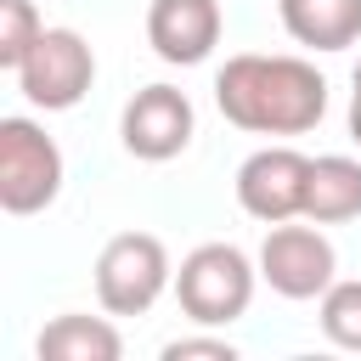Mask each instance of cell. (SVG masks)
Returning <instances> with one entry per match:
<instances>
[{
  "mask_svg": "<svg viewBox=\"0 0 361 361\" xmlns=\"http://www.w3.org/2000/svg\"><path fill=\"white\" fill-rule=\"evenodd\" d=\"M350 135H355V147H361V90L350 96Z\"/></svg>",
  "mask_w": 361,
  "mask_h": 361,
  "instance_id": "cell-16",
  "label": "cell"
},
{
  "mask_svg": "<svg viewBox=\"0 0 361 361\" xmlns=\"http://www.w3.org/2000/svg\"><path fill=\"white\" fill-rule=\"evenodd\" d=\"M62 192V147L45 135V124L11 113L0 118V209L6 214H39Z\"/></svg>",
  "mask_w": 361,
  "mask_h": 361,
  "instance_id": "cell-4",
  "label": "cell"
},
{
  "mask_svg": "<svg viewBox=\"0 0 361 361\" xmlns=\"http://www.w3.org/2000/svg\"><path fill=\"white\" fill-rule=\"evenodd\" d=\"M39 34H45V23H39V6L34 0H0V68L17 73Z\"/></svg>",
  "mask_w": 361,
  "mask_h": 361,
  "instance_id": "cell-14",
  "label": "cell"
},
{
  "mask_svg": "<svg viewBox=\"0 0 361 361\" xmlns=\"http://www.w3.org/2000/svg\"><path fill=\"white\" fill-rule=\"evenodd\" d=\"M316 316H322L327 344H338V350H361V276H338V282L322 293Z\"/></svg>",
  "mask_w": 361,
  "mask_h": 361,
  "instance_id": "cell-13",
  "label": "cell"
},
{
  "mask_svg": "<svg viewBox=\"0 0 361 361\" xmlns=\"http://www.w3.org/2000/svg\"><path fill=\"white\" fill-rule=\"evenodd\" d=\"M164 361H237V344L214 333H192V338H169Z\"/></svg>",
  "mask_w": 361,
  "mask_h": 361,
  "instance_id": "cell-15",
  "label": "cell"
},
{
  "mask_svg": "<svg viewBox=\"0 0 361 361\" xmlns=\"http://www.w3.org/2000/svg\"><path fill=\"white\" fill-rule=\"evenodd\" d=\"M192 130H197V113H192V96L175 90V85H141L130 102H124V118H118V135H124V152L141 158V164H169L192 147Z\"/></svg>",
  "mask_w": 361,
  "mask_h": 361,
  "instance_id": "cell-7",
  "label": "cell"
},
{
  "mask_svg": "<svg viewBox=\"0 0 361 361\" xmlns=\"http://www.w3.org/2000/svg\"><path fill=\"white\" fill-rule=\"evenodd\" d=\"M259 265L237 243H197L175 271V299L197 327H231L254 305Z\"/></svg>",
  "mask_w": 361,
  "mask_h": 361,
  "instance_id": "cell-2",
  "label": "cell"
},
{
  "mask_svg": "<svg viewBox=\"0 0 361 361\" xmlns=\"http://www.w3.org/2000/svg\"><path fill=\"white\" fill-rule=\"evenodd\" d=\"M282 28L310 51H350L361 39V0H276Z\"/></svg>",
  "mask_w": 361,
  "mask_h": 361,
  "instance_id": "cell-10",
  "label": "cell"
},
{
  "mask_svg": "<svg viewBox=\"0 0 361 361\" xmlns=\"http://www.w3.org/2000/svg\"><path fill=\"white\" fill-rule=\"evenodd\" d=\"M259 276L271 282V293L282 299H322L333 282H338V254L333 243L310 226H293V220H276L259 243Z\"/></svg>",
  "mask_w": 361,
  "mask_h": 361,
  "instance_id": "cell-6",
  "label": "cell"
},
{
  "mask_svg": "<svg viewBox=\"0 0 361 361\" xmlns=\"http://www.w3.org/2000/svg\"><path fill=\"white\" fill-rule=\"evenodd\" d=\"M90 85H96V56L73 28H45L34 39V51L23 56V68H17V90L45 113L79 107Z\"/></svg>",
  "mask_w": 361,
  "mask_h": 361,
  "instance_id": "cell-5",
  "label": "cell"
},
{
  "mask_svg": "<svg viewBox=\"0 0 361 361\" xmlns=\"http://www.w3.org/2000/svg\"><path fill=\"white\" fill-rule=\"evenodd\" d=\"M169 282H175V265L152 231H118L96 254V299L107 316H147Z\"/></svg>",
  "mask_w": 361,
  "mask_h": 361,
  "instance_id": "cell-3",
  "label": "cell"
},
{
  "mask_svg": "<svg viewBox=\"0 0 361 361\" xmlns=\"http://www.w3.org/2000/svg\"><path fill=\"white\" fill-rule=\"evenodd\" d=\"M355 90H361V62H355Z\"/></svg>",
  "mask_w": 361,
  "mask_h": 361,
  "instance_id": "cell-17",
  "label": "cell"
},
{
  "mask_svg": "<svg viewBox=\"0 0 361 361\" xmlns=\"http://www.w3.org/2000/svg\"><path fill=\"white\" fill-rule=\"evenodd\" d=\"M226 11L220 0H152L147 6V45L169 68H197L220 45Z\"/></svg>",
  "mask_w": 361,
  "mask_h": 361,
  "instance_id": "cell-9",
  "label": "cell"
},
{
  "mask_svg": "<svg viewBox=\"0 0 361 361\" xmlns=\"http://www.w3.org/2000/svg\"><path fill=\"white\" fill-rule=\"evenodd\" d=\"M214 102L226 124L248 135H305L327 113V79L305 56L243 51V56H226V68L214 73Z\"/></svg>",
  "mask_w": 361,
  "mask_h": 361,
  "instance_id": "cell-1",
  "label": "cell"
},
{
  "mask_svg": "<svg viewBox=\"0 0 361 361\" xmlns=\"http://www.w3.org/2000/svg\"><path fill=\"white\" fill-rule=\"evenodd\" d=\"M305 186H310V158L299 147H259L237 169V203L265 226L305 220Z\"/></svg>",
  "mask_w": 361,
  "mask_h": 361,
  "instance_id": "cell-8",
  "label": "cell"
},
{
  "mask_svg": "<svg viewBox=\"0 0 361 361\" xmlns=\"http://www.w3.org/2000/svg\"><path fill=\"white\" fill-rule=\"evenodd\" d=\"M34 350H39V361H118L124 355V338H118V327L107 316L68 310V316H56V322L39 327Z\"/></svg>",
  "mask_w": 361,
  "mask_h": 361,
  "instance_id": "cell-11",
  "label": "cell"
},
{
  "mask_svg": "<svg viewBox=\"0 0 361 361\" xmlns=\"http://www.w3.org/2000/svg\"><path fill=\"white\" fill-rule=\"evenodd\" d=\"M361 214V164L344 152L310 158V186H305V220L316 226H338Z\"/></svg>",
  "mask_w": 361,
  "mask_h": 361,
  "instance_id": "cell-12",
  "label": "cell"
}]
</instances>
